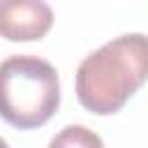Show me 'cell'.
<instances>
[{
    "label": "cell",
    "mask_w": 148,
    "mask_h": 148,
    "mask_svg": "<svg viewBox=\"0 0 148 148\" xmlns=\"http://www.w3.org/2000/svg\"><path fill=\"white\" fill-rule=\"evenodd\" d=\"M148 81V35L127 32L88 53L76 69V97L97 116L118 113Z\"/></svg>",
    "instance_id": "obj_1"
},
{
    "label": "cell",
    "mask_w": 148,
    "mask_h": 148,
    "mask_svg": "<svg viewBox=\"0 0 148 148\" xmlns=\"http://www.w3.org/2000/svg\"><path fill=\"white\" fill-rule=\"evenodd\" d=\"M60 104L56 67L37 56L18 53L0 62V118L16 130L46 125Z\"/></svg>",
    "instance_id": "obj_2"
},
{
    "label": "cell",
    "mask_w": 148,
    "mask_h": 148,
    "mask_svg": "<svg viewBox=\"0 0 148 148\" xmlns=\"http://www.w3.org/2000/svg\"><path fill=\"white\" fill-rule=\"evenodd\" d=\"M53 25V9L42 0H0V37L9 42L42 39Z\"/></svg>",
    "instance_id": "obj_3"
},
{
    "label": "cell",
    "mask_w": 148,
    "mask_h": 148,
    "mask_svg": "<svg viewBox=\"0 0 148 148\" xmlns=\"http://www.w3.org/2000/svg\"><path fill=\"white\" fill-rule=\"evenodd\" d=\"M49 148H104V143L86 125H67L49 141Z\"/></svg>",
    "instance_id": "obj_4"
},
{
    "label": "cell",
    "mask_w": 148,
    "mask_h": 148,
    "mask_svg": "<svg viewBox=\"0 0 148 148\" xmlns=\"http://www.w3.org/2000/svg\"><path fill=\"white\" fill-rule=\"evenodd\" d=\"M0 148H9V143H7V141H5L2 136H0Z\"/></svg>",
    "instance_id": "obj_5"
}]
</instances>
